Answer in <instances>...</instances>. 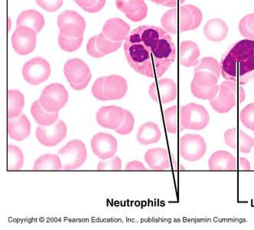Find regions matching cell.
<instances>
[{
  "instance_id": "cell-32",
  "label": "cell",
  "mask_w": 254,
  "mask_h": 230,
  "mask_svg": "<svg viewBox=\"0 0 254 230\" xmlns=\"http://www.w3.org/2000/svg\"><path fill=\"white\" fill-rule=\"evenodd\" d=\"M8 170H19L22 169L24 163V155L22 150L19 147L13 145H8Z\"/></svg>"
},
{
  "instance_id": "cell-38",
  "label": "cell",
  "mask_w": 254,
  "mask_h": 230,
  "mask_svg": "<svg viewBox=\"0 0 254 230\" xmlns=\"http://www.w3.org/2000/svg\"><path fill=\"white\" fill-rule=\"evenodd\" d=\"M97 170H121L122 160L119 156H114L107 160H101L97 166Z\"/></svg>"
},
{
  "instance_id": "cell-36",
  "label": "cell",
  "mask_w": 254,
  "mask_h": 230,
  "mask_svg": "<svg viewBox=\"0 0 254 230\" xmlns=\"http://www.w3.org/2000/svg\"><path fill=\"white\" fill-rule=\"evenodd\" d=\"M116 5L119 10L127 15L139 10L146 4L144 0H117Z\"/></svg>"
},
{
  "instance_id": "cell-6",
  "label": "cell",
  "mask_w": 254,
  "mask_h": 230,
  "mask_svg": "<svg viewBox=\"0 0 254 230\" xmlns=\"http://www.w3.org/2000/svg\"><path fill=\"white\" fill-rule=\"evenodd\" d=\"M68 98V92L63 84L52 83L44 88L39 101L45 111L56 113L65 106Z\"/></svg>"
},
{
  "instance_id": "cell-22",
  "label": "cell",
  "mask_w": 254,
  "mask_h": 230,
  "mask_svg": "<svg viewBox=\"0 0 254 230\" xmlns=\"http://www.w3.org/2000/svg\"><path fill=\"white\" fill-rule=\"evenodd\" d=\"M144 159L153 170H166L170 166L169 153L165 148H156L149 150L145 153Z\"/></svg>"
},
{
  "instance_id": "cell-21",
  "label": "cell",
  "mask_w": 254,
  "mask_h": 230,
  "mask_svg": "<svg viewBox=\"0 0 254 230\" xmlns=\"http://www.w3.org/2000/svg\"><path fill=\"white\" fill-rule=\"evenodd\" d=\"M129 31L130 26L129 24L119 18L108 19L103 28L104 35L115 42H122L127 39Z\"/></svg>"
},
{
  "instance_id": "cell-26",
  "label": "cell",
  "mask_w": 254,
  "mask_h": 230,
  "mask_svg": "<svg viewBox=\"0 0 254 230\" xmlns=\"http://www.w3.org/2000/svg\"><path fill=\"white\" fill-rule=\"evenodd\" d=\"M161 136L162 133L156 123L146 122L139 127L136 138L141 145H149L158 143Z\"/></svg>"
},
{
  "instance_id": "cell-41",
  "label": "cell",
  "mask_w": 254,
  "mask_h": 230,
  "mask_svg": "<svg viewBox=\"0 0 254 230\" xmlns=\"http://www.w3.org/2000/svg\"><path fill=\"white\" fill-rule=\"evenodd\" d=\"M38 5L44 10L54 12L59 10L62 6L63 0H35Z\"/></svg>"
},
{
  "instance_id": "cell-46",
  "label": "cell",
  "mask_w": 254,
  "mask_h": 230,
  "mask_svg": "<svg viewBox=\"0 0 254 230\" xmlns=\"http://www.w3.org/2000/svg\"><path fill=\"white\" fill-rule=\"evenodd\" d=\"M105 4L106 0H97V1L94 2V5L88 7V8H84V10L86 11V12H90V13H96V12H98L102 10Z\"/></svg>"
},
{
  "instance_id": "cell-33",
  "label": "cell",
  "mask_w": 254,
  "mask_h": 230,
  "mask_svg": "<svg viewBox=\"0 0 254 230\" xmlns=\"http://www.w3.org/2000/svg\"><path fill=\"white\" fill-rule=\"evenodd\" d=\"M197 72L211 73L219 79L221 74V66L214 58H203L195 66L194 73H197Z\"/></svg>"
},
{
  "instance_id": "cell-24",
  "label": "cell",
  "mask_w": 254,
  "mask_h": 230,
  "mask_svg": "<svg viewBox=\"0 0 254 230\" xmlns=\"http://www.w3.org/2000/svg\"><path fill=\"white\" fill-rule=\"evenodd\" d=\"M200 49L195 42L184 41L179 46V62L185 67H193L198 63Z\"/></svg>"
},
{
  "instance_id": "cell-50",
  "label": "cell",
  "mask_w": 254,
  "mask_h": 230,
  "mask_svg": "<svg viewBox=\"0 0 254 230\" xmlns=\"http://www.w3.org/2000/svg\"><path fill=\"white\" fill-rule=\"evenodd\" d=\"M74 1L80 8H82L83 9H84V8H88V7L94 5V2H95L97 0H74Z\"/></svg>"
},
{
  "instance_id": "cell-14",
  "label": "cell",
  "mask_w": 254,
  "mask_h": 230,
  "mask_svg": "<svg viewBox=\"0 0 254 230\" xmlns=\"http://www.w3.org/2000/svg\"><path fill=\"white\" fill-rule=\"evenodd\" d=\"M149 94L154 101L168 104L177 98V84L172 79L167 77L159 79L150 84Z\"/></svg>"
},
{
  "instance_id": "cell-25",
  "label": "cell",
  "mask_w": 254,
  "mask_h": 230,
  "mask_svg": "<svg viewBox=\"0 0 254 230\" xmlns=\"http://www.w3.org/2000/svg\"><path fill=\"white\" fill-rule=\"evenodd\" d=\"M204 33L206 38L211 42H221L228 35V25L220 19H211L204 25Z\"/></svg>"
},
{
  "instance_id": "cell-52",
  "label": "cell",
  "mask_w": 254,
  "mask_h": 230,
  "mask_svg": "<svg viewBox=\"0 0 254 230\" xmlns=\"http://www.w3.org/2000/svg\"><path fill=\"white\" fill-rule=\"evenodd\" d=\"M8 30H10L11 29V19L10 18H8Z\"/></svg>"
},
{
  "instance_id": "cell-45",
  "label": "cell",
  "mask_w": 254,
  "mask_h": 230,
  "mask_svg": "<svg viewBox=\"0 0 254 230\" xmlns=\"http://www.w3.org/2000/svg\"><path fill=\"white\" fill-rule=\"evenodd\" d=\"M154 3L158 5H163L166 7H176L179 6L182 4L184 3L186 0H150Z\"/></svg>"
},
{
  "instance_id": "cell-4",
  "label": "cell",
  "mask_w": 254,
  "mask_h": 230,
  "mask_svg": "<svg viewBox=\"0 0 254 230\" xmlns=\"http://www.w3.org/2000/svg\"><path fill=\"white\" fill-rule=\"evenodd\" d=\"M210 121L209 114L204 106L190 103L181 108L180 125L183 130L204 129Z\"/></svg>"
},
{
  "instance_id": "cell-7",
  "label": "cell",
  "mask_w": 254,
  "mask_h": 230,
  "mask_svg": "<svg viewBox=\"0 0 254 230\" xmlns=\"http://www.w3.org/2000/svg\"><path fill=\"white\" fill-rule=\"evenodd\" d=\"M218 78L214 75L205 72L194 73V78L190 84L193 95L201 100H212L217 95L219 86Z\"/></svg>"
},
{
  "instance_id": "cell-2",
  "label": "cell",
  "mask_w": 254,
  "mask_h": 230,
  "mask_svg": "<svg viewBox=\"0 0 254 230\" xmlns=\"http://www.w3.org/2000/svg\"><path fill=\"white\" fill-rule=\"evenodd\" d=\"M226 80L244 85L254 79V40L244 39L227 49L221 62Z\"/></svg>"
},
{
  "instance_id": "cell-17",
  "label": "cell",
  "mask_w": 254,
  "mask_h": 230,
  "mask_svg": "<svg viewBox=\"0 0 254 230\" xmlns=\"http://www.w3.org/2000/svg\"><path fill=\"white\" fill-rule=\"evenodd\" d=\"M238 104L235 94L231 87L224 82L219 86L217 95L210 101V104L214 111L220 114L228 113Z\"/></svg>"
},
{
  "instance_id": "cell-51",
  "label": "cell",
  "mask_w": 254,
  "mask_h": 230,
  "mask_svg": "<svg viewBox=\"0 0 254 230\" xmlns=\"http://www.w3.org/2000/svg\"><path fill=\"white\" fill-rule=\"evenodd\" d=\"M245 19H246L247 24H248V28L251 30L254 39V13L250 14V15H246Z\"/></svg>"
},
{
  "instance_id": "cell-35",
  "label": "cell",
  "mask_w": 254,
  "mask_h": 230,
  "mask_svg": "<svg viewBox=\"0 0 254 230\" xmlns=\"http://www.w3.org/2000/svg\"><path fill=\"white\" fill-rule=\"evenodd\" d=\"M83 35H80L79 37L71 38L63 35L60 32L59 35V46L63 51L67 52H73L77 51L81 46L83 42Z\"/></svg>"
},
{
  "instance_id": "cell-8",
  "label": "cell",
  "mask_w": 254,
  "mask_h": 230,
  "mask_svg": "<svg viewBox=\"0 0 254 230\" xmlns=\"http://www.w3.org/2000/svg\"><path fill=\"white\" fill-rule=\"evenodd\" d=\"M52 73V69L47 60L36 57L28 61L22 68V76L26 82L32 85H39L45 82Z\"/></svg>"
},
{
  "instance_id": "cell-18",
  "label": "cell",
  "mask_w": 254,
  "mask_h": 230,
  "mask_svg": "<svg viewBox=\"0 0 254 230\" xmlns=\"http://www.w3.org/2000/svg\"><path fill=\"white\" fill-rule=\"evenodd\" d=\"M226 145L234 150H238L241 153H251L254 146V139L241 130L232 128L224 133Z\"/></svg>"
},
{
  "instance_id": "cell-10",
  "label": "cell",
  "mask_w": 254,
  "mask_h": 230,
  "mask_svg": "<svg viewBox=\"0 0 254 230\" xmlns=\"http://www.w3.org/2000/svg\"><path fill=\"white\" fill-rule=\"evenodd\" d=\"M59 30L68 37L76 38L83 35L86 29V22L75 11L66 10L58 17Z\"/></svg>"
},
{
  "instance_id": "cell-37",
  "label": "cell",
  "mask_w": 254,
  "mask_h": 230,
  "mask_svg": "<svg viewBox=\"0 0 254 230\" xmlns=\"http://www.w3.org/2000/svg\"><path fill=\"white\" fill-rule=\"evenodd\" d=\"M240 121L248 129L254 131V103L248 104L241 110Z\"/></svg>"
},
{
  "instance_id": "cell-3",
  "label": "cell",
  "mask_w": 254,
  "mask_h": 230,
  "mask_svg": "<svg viewBox=\"0 0 254 230\" xmlns=\"http://www.w3.org/2000/svg\"><path fill=\"white\" fill-rule=\"evenodd\" d=\"M202 22V12L195 5H186L167 11L161 19V24L169 33L194 30Z\"/></svg>"
},
{
  "instance_id": "cell-48",
  "label": "cell",
  "mask_w": 254,
  "mask_h": 230,
  "mask_svg": "<svg viewBox=\"0 0 254 230\" xmlns=\"http://www.w3.org/2000/svg\"><path fill=\"white\" fill-rule=\"evenodd\" d=\"M238 169L240 170H251V163L245 157H240L238 160Z\"/></svg>"
},
{
  "instance_id": "cell-13",
  "label": "cell",
  "mask_w": 254,
  "mask_h": 230,
  "mask_svg": "<svg viewBox=\"0 0 254 230\" xmlns=\"http://www.w3.org/2000/svg\"><path fill=\"white\" fill-rule=\"evenodd\" d=\"M93 153L101 160H107L115 155L118 148L117 139L111 134L99 132L90 141Z\"/></svg>"
},
{
  "instance_id": "cell-30",
  "label": "cell",
  "mask_w": 254,
  "mask_h": 230,
  "mask_svg": "<svg viewBox=\"0 0 254 230\" xmlns=\"http://www.w3.org/2000/svg\"><path fill=\"white\" fill-rule=\"evenodd\" d=\"M34 170H63V165L60 156L53 153H45L35 160Z\"/></svg>"
},
{
  "instance_id": "cell-1",
  "label": "cell",
  "mask_w": 254,
  "mask_h": 230,
  "mask_svg": "<svg viewBox=\"0 0 254 230\" xmlns=\"http://www.w3.org/2000/svg\"><path fill=\"white\" fill-rule=\"evenodd\" d=\"M129 66L139 74L162 77L174 63L176 46L167 31L154 25H142L130 32L124 43Z\"/></svg>"
},
{
  "instance_id": "cell-40",
  "label": "cell",
  "mask_w": 254,
  "mask_h": 230,
  "mask_svg": "<svg viewBox=\"0 0 254 230\" xmlns=\"http://www.w3.org/2000/svg\"><path fill=\"white\" fill-rule=\"evenodd\" d=\"M104 79L105 77H101L94 81L92 86V94L96 99L99 101H107L104 94Z\"/></svg>"
},
{
  "instance_id": "cell-16",
  "label": "cell",
  "mask_w": 254,
  "mask_h": 230,
  "mask_svg": "<svg viewBox=\"0 0 254 230\" xmlns=\"http://www.w3.org/2000/svg\"><path fill=\"white\" fill-rule=\"evenodd\" d=\"M64 74L69 84L83 82L91 77L90 68L80 59H72L67 61L64 66Z\"/></svg>"
},
{
  "instance_id": "cell-43",
  "label": "cell",
  "mask_w": 254,
  "mask_h": 230,
  "mask_svg": "<svg viewBox=\"0 0 254 230\" xmlns=\"http://www.w3.org/2000/svg\"><path fill=\"white\" fill-rule=\"evenodd\" d=\"M87 52L88 55L96 59L104 57V55L99 50L97 46V36L91 38L87 45Z\"/></svg>"
},
{
  "instance_id": "cell-49",
  "label": "cell",
  "mask_w": 254,
  "mask_h": 230,
  "mask_svg": "<svg viewBox=\"0 0 254 230\" xmlns=\"http://www.w3.org/2000/svg\"><path fill=\"white\" fill-rule=\"evenodd\" d=\"M90 79L91 77H89L85 81L83 82L77 83V84H70V87L75 91H82V90L85 89L86 87L88 86L89 83H90Z\"/></svg>"
},
{
  "instance_id": "cell-12",
  "label": "cell",
  "mask_w": 254,
  "mask_h": 230,
  "mask_svg": "<svg viewBox=\"0 0 254 230\" xmlns=\"http://www.w3.org/2000/svg\"><path fill=\"white\" fill-rule=\"evenodd\" d=\"M36 32L28 26H18L12 35V45L17 54L27 56L36 46Z\"/></svg>"
},
{
  "instance_id": "cell-9",
  "label": "cell",
  "mask_w": 254,
  "mask_h": 230,
  "mask_svg": "<svg viewBox=\"0 0 254 230\" xmlns=\"http://www.w3.org/2000/svg\"><path fill=\"white\" fill-rule=\"evenodd\" d=\"M207 145L202 137L198 135H186L179 141V153L185 160L195 162L205 154Z\"/></svg>"
},
{
  "instance_id": "cell-42",
  "label": "cell",
  "mask_w": 254,
  "mask_h": 230,
  "mask_svg": "<svg viewBox=\"0 0 254 230\" xmlns=\"http://www.w3.org/2000/svg\"><path fill=\"white\" fill-rule=\"evenodd\" d=\"M228 87H231L232 91H234L236 97H237V100H238V104H241L244 102V100L246 98V94H245V91H244V87L240 84L239 83L235 82V81H224Z\"/></svg>"
},
{
  "instance_id": "cell-15",
  "label": "cell",
  "mask_w": 254,
  "mask_h": 230,
  "mask_svg": "<svg viewBox=\"0 0 254 230\" xmlns=\"http://www.w3.org/2000/svg\"><path fill=\"white\" fill-rule=\"evenodd\" d=\"M125 109L116 105L104 106L96 114L98 125L107 129L117 130L122 125Z\"/></svg>"
},
{
  "instance_id": "cell-31",
  "label": "cell",
  "mask_w": 254,
  "mask_h": 230,
  "mask_svg": "<svg viewBox=\"0 0 254 230\" xmlns=\"http://www.w3.org/2000/svg\"><path fill=\"white\" fill-rule=\"evenodd\" d=\"M164 121L166 131L169 134L176 135L179 130L183 131L179 126V109L177 106H172L165 110Z\"/></svg>"
},
{
  "instance_id": "cell-34",
  "label": "cell",
  "mask_w": 254,
  "mask_h": 230,
  "mask_svg": "<svg viewBox=\"0 0 254 230\" xmlns=\"http://www.w3.org/2000/svg\"><path fill=\"white\" fill-rule=\"evenodd\" d=\"M122 42H115L111 40L104 35V32H101L97 36V46L101 53L107 56L116 52L121 48Z\"/></svg>"
},
{
  "instance_id": "cell-27",
  "label": "cell",
  "mask_w": 254,
  "mask_h": 230,
  "mask_svg": "<svg viewBox=\"0 0 254 230\" xmlns=\"http://www.w3.org/2000/svg\"><path fill=\"white\" fill-rule=\"evenodd\" d=\"M17 27L18 26H28L32 28L36 33H39L45 25V19L43 15L34 9L23 11L19 14L17 19Z\"/></svg>"
},
{
  "instance_id": "cell-29",
  "label": "cell",
  "mask_w": 254,
  "mask_h": 230,
  "mask_svg": "<svg viewBox=\"0 0 254 230\" xmlns=\"http://www.w3.org/2000/svg\"><path fill=\"white\" fill-rule=\"evenodd\" d=\"M7 115L8 118H15L22 114L25 105L23 94L17 89L8 90L7 93Z\"/></svg>"
},
{
  "instance_id": "cell-39",
  "label": "cell",
  "mask_w": 254,
  "mask_h": 230,
  "mask_svg": "<svg viewBox=\"0 0 254 230\" xmlns=\"http://www.w3.org/2000/svg\"><path fill=\"white\" fill-rule=\"evenodd\" d=\"M134 125H135V119H134L133 115L130 111L125 110L124 121H123L121 127L115 130L116 132L121 135H129L133 130Z\"/></svg>"
},
{
  "instance_id": "cell-44",
  "label": "cell",
  "mask_w": 254,
  "mask_h": 230,
  "mask_svg": "<svg viewBox=\"0 0 254 230\" xmlns=\"http://www.w3.org/2000/svg\"><path fill=\"white\" fill-rule=\"evenodd\" d=\"M148 6L147 5L142 7L139 10L136 12H132L130 14H127V17L128 19H130L132 22H139V21L143 20L147 15Z\"/></svg>"
},
{
  "instance_id": "cell-19",
  "label": "cell",
  "mask_w": 254,
  "mask_h": 230,
  "mask_svg": "<svg viewBox=\"0 0 254 230\" xmlns=\"http://www.w3.org/2000/svg\"><path fill=\"white\" fill-rule=\"evenodd\" d=\"M128 89L127 80L117 75L106 76L104 79V94L107 101L122 99Z\"/></svg>"
},
{
  "instance_id": "cell-23",
  "label": "cell",
  "mask_w": 254,
  "mask_h": 230,
  "mask_svg": "<svg viewBox=\"0 0 254 230\" xmlns=\"http://www.w3.org/2000/svg\"><path fill=\"white\" fill-rule=\"evenodd\" d=\"M208 167L211 170H236L237 160L229 152L218 151L214 152L208 160Z\"/></svg>"
},
{
  "instance_id": "cell-11",
  "label": "cell",
  "mask_w": 254,
  "mask_h": 230,
  "mask_svg": "<svg viewBox=\"0 0 254 230\" xmlns=\"http://www.w3.org/2000/svg\"><path fill=\"white\" fill-rule=\"evenodd\" d=\"M67 131L65 123L62 120H59L51 126H38L35 136L41 145L52 148L64 141L67 135Z\"/></svg>"
},
{
  "instance_id": "cell-28",
  "label": "cell",
  "mask_w": 254,
  "mask_h": 230,
  "mask_svg": "<svg viewBox=\"0 0 254 230\" xmlns=\"http://www.w3.org/2000/svg\"><path fill=\"white\" fill-rule=\"evenodd\" d=\"M31 114L38 125L47 127L54 125L59 119V112H48L42 108L39 100L34 101L31 106Z\"/></svg>"
},
{
  "instance_id": "cell-5",
  "label": "cell",
  "mask_w": 254,
  "mask_h": 230,
  "mask_svg": "<svg viewBox=\"0 0 254 230\" xmlns=\"http://www.w3.org/2000/svg\"><path fill=\"white\" fill-rule=\"evenodd\" d=\"M64 170H77L87 160V152L85 145L80 140L69 141L62 149L59 150Z\"/></svg>"
},
{
  "instance_id": "cell-20",
  "label": "cell",
  "mask_w": 254,
  "mask_h": 230,
  "mask_svg": "<svg viewBox=\"0 0 254 230\" xmlns=\"http://www.w3.org/2000/svg\"><path fill=\"white\" fill-rule=\"evenodd\" d=\"M8 135L11 139L22 141L31 135L30 121L23 113L15 118H8Z\"/></svg>"
},
{
  "instance_id": "cell-47",
  "label": "cell",
  "mask_w": 254,
  "mask_h": 230,
  "mask_svg": "<svg viewBox=\"0 0 254 230\" xmlns=\"http://www.w3.org/2000/svg\"><path fill=\"white\" fill-rule=\"evenodd\" d=\"M126 170H146V166L138 160L129 162L125 166Z\"/></svg>"
}]
</instances>
